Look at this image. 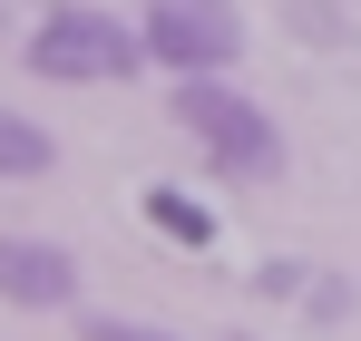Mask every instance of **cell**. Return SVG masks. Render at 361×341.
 Segmentation results:
<instances>
[{
  "label": "cell",
  "instance_id": "obj_1",
  "mask_svg": "<svg viewBox=\"0 0 361 341\" xmlns=\"http://www.w3.org/2000/svg\"><path fill=\"white\" fill-rule=\"evenodd\" d=\"M176 127L185 137H205V166L235 175V185H264V175H283V137H274V117L235 98V88H215L205 68L176 88Z\"/></svg>",
  "mask_w": 361,
  "mask_h": 341
},
{
  "label": "cell",
  "instance_id": "obj_2",
  "mask_svg": "<svg viewBox=\"0 0 361 341\" xmlns=\"http://www.w3.org/2000/svg\"><path fill=\"white\" fill-rule=\"evenodd\" d=\"M30 68L39 78H88V88H108V78H137V39H127L108 10H49L39 30H30Z\"/></svg>",
  "mask_w": 361,
  "mask_h": 341
},
{
  "label": "cell",
  "instance_id": "obj_3",
  "mask_svg": "<svg viewBox=\"0 0 361 341\" xmlns=\"http://www.w3.org/2000/svg\"><path fill=\"white\" fill-rule=\"evenodd\" d=\"M244 39L235 0H147V58L157 68H225Z\"/></svg>",
  "mask_w": 361,
  "mask_h": 341
},
{
  "label": "cell",
  "instance_id": "obj_4",
  "mask_svg": "<svg viewBox=\"0 0 361 341\" xmlns=\"http://www.w3.org/2000/svg\"><path fill=\"white\" fill-rule=\"evenodd\" d=\"M0 302H20V312H68V302H78V254L39 244V234H0Z\"/></svg>",
  "mask_w": 361,
  "mask_h": 341
},
{
  "label": "cell",
  "instance_id": "obj_5",
  "mask_svg": "<svg viewBox=\"0 0 361 341\" xmlns=\"http://www.w3.org/2000/svg\"><path fill=\"white\" fill-rule=\"evenodd\" d=\"M49 166H59V137H49L39 117L0 108V175H10V185H30V175H49Z\"/></svg>",
  "mask_w": 361,
  "mask_h": 341
},
{
  "label": "cell",
  "instance_id": "obj_6",
  "mask_svg": "<svg viewBox=\"0 0 361 341\" xmlns=\"http://www.w3.org/2000/svg\"><path fill=\"white\" fill-rule=\"evenodd\" d=\"M147 225L166 234V244H185V254H205V244H215L205 205H195V195H176V185H157V195H147Z\"/></svg>",
  "mask_w": 361,
  "mask_h": 341
},
{
  "label": "cell",
  "instance_id": "obj_7",
  "mask_svg": "<svg viewBox=\"0 0 361 341\" xmlns=\"http://www.w3.org/2000/svg\"><path fill=\"white\" fill-rule=\"evenodd\" d=\"M283 20H293V39H342V30H352V20H342L332 0H293Z\"/></svg>",
  "mask_w": 361,
  "mask_h": 341
},
{
  "label": "cell",
  "instance_id": "obj_8",
  "mask_svg": "<svg viewBox=\"0 0 361 341\" xmlns=\"http://www.w3.org/2000/svg\"><path fill=\"white\" fill-rule=\"evenodd\" d=\"M88 341H176V332H147V322H88Z\"/></svg>",
  "mask_w": 361,
  "mask_h": 341
},
{
  "label": "cell",
  "instance_id": "obj_9",
  "mask_svg": "<svg viewBox=\"0 0 361 341\" xmlns=\"http://www.w3.org/2000/svg\"><path fill=\"white\" fill-rule=\"evenodd\" d=\"M0 39H10V0H0Z\"/></svg>",
  "mask_w": 361,
  "mask_h": 341
}]
</instances>
